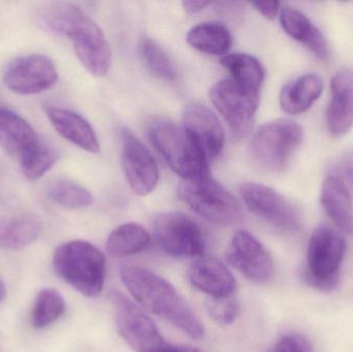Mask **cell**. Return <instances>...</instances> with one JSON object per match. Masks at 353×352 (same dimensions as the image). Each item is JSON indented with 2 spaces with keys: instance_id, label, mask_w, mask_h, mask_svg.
<instances>
[{
  "instance_id": "9c48e42d",
  "label": "cell",
  "mask_w": 353,
  "mask_h": 352,
  "mask_svg": "<svg viewBox=\"0 0 353 352\" xmlns=\"http://www.w3.org/2000/svg\"><path fill=\"white\" fill-rule=\"evenodd\" d=\"M153 231L161 249L174 258H201L205 254L203 231L187 215L161 213L155 217Z\"/></svg>"
},
{
  "instance_id": "30bf717a",
  "label": "cell",
  "mask_w": 353,
  "mask_h": 352,
  "mask_svg": "<svg viewBox=\"0 0 353 352\" xmlns=\"http://www.w3.org/2000/svg\"><path fill=\"white\" fill-rule=\"evenodd\" d=\"M120 336L137 352H159L167 344L150 318L119 291L111 293Z\"/></svg>"
},
{
  "instance_id": "e575fe53",
  "label": "cell",
  "mask_w": 353,
  "mask_h": 352,
  "mask_svg": "<svg viewBox=\"0 0 353 352\" xmlns=\"http://www.w3.org/2000/svg\"><path fill=\"white\" fill-rule=\"evenodd\" d=\"M211 4L212 2L201 1V0H186V1L182 2L183 8H184L185 12L190 14L201 12V10H205Z\"/></svg>"
},
{
  "instance_id": "8fae6325",
  "label": "cell",
  "mask_w": 353,
  "mask_h": 352,
  "mask_svg": "<svg viewBox=\"0 0 353 352\" xmlns=\"http://www.w3.org/2000/svg\"><path fill=\"white\" fill-rule=\"evenodd\" d=\"M241 196L247 209L269 225L285 231H296L302 227V216L296 205L270 186L245 183Z\"/></svg>"
},
{
  "instance_id": "d4e9b609",
  "label": "cell",
  "mask_w": 353,
  "mask_h": 352,
  "mask_svg": "<svg viewBox=\"0 0 353 352\" xmlns=\"http://www.w3.org/2000/svg\"><path fill=\"white\" fill-rule=\"evenodd\" d=\"M150 240V234L144 227L139 223H125L112 231L105 247L114 258H126L146 249Z\"/></svg>"
},
{
  "instance_id": "1f68e13d",
  "label": "cell",
  "mask_w": 353,
  "mask_h": 352,
  "mask_svg": "<svg viewBox=\"0 0 353 352\" xmlns=\"http://www.w3.org/2000/svg\"><path fill=\"white\" fill-rule=\"evenodd\" d=\"M329 176L339 180L353 198V154H345L332 165Z\"/></svg>"
},
{
  "instance_id": "4316f807",
  "label": "cell",
  "mask_w": 353,
  "mask_h": 352,
  "mask_svg": "<svg viewBox=\"0 0 353 352\" xmlns=\"http://www.w3.org/2000/svg\"><path fill=\"white\" fill-rule=\"evenodd\" d=\"M65 309V300L57 289H41L31 312V324L35 329L47 328L57 322Z\"/></svg>"
},
{
  "instance_id": "7c38bea8",
  "label": "cell",
  "mask_w": 353,
  "mask_h": 352,
  "mask_svg": "<svg viewBox=\"0 0 353 352\" xmlns=\"http://www.w3.org/2000/svg\"><path fill=\"white\" fill-rule=\"evenodd\" d=\"M57 81L55 64L50 58L39 54L14 60L3 74L6 86L21 95L39 94L51 89Z\"/></svg>"
},
{
  "instance_id": "7a4b0ae2",
  "label": "cell",
  "mask_w": 353,
  "mask_h": 352,
  "mask_svg": "<svg viewBox=\"0 0 353 352\" xmlns=\"http://www.w3.org/2000/svg\"><path fill=\"white\" fill-rule=\"evenodd\" d=\"M120 274L128 291L143 307L171 322L190 338H203V324L169 281L140 266L128 265Z\"/></svg>"
},
{
  "instance_id": "d6a6232c",
  "label": "cell",
  "mask_w": 353,
  "mask_h": 352,
  "mask_svg": "<svg viewBox=\"0 0 353 352\" xmlns=\"http://www.w3.org/2000/svg\"><path fill=\"white\" fill-rule=\"evenodd\" d=\"M272 352H312L310 343L301 335L290 334L282 337Z\"/></svg>"
},
{
  "instance_id": "484cf974",
  "label": "cell",
  "mask_w": 353,
  "mask_h": 352,
  "mask_svg": "<svg viewBox=\"0 0 353 352\" xmlns=\"http://www.w3.org/2000/svg\"><path fill=\"white\" fill-rule=\"evenodd\" d=\"M220 62L234 82L251 90H261L265 72L259 59L248 54L234 53L224 56Z\"/></svg>"
},
{
  "instance_id": "277c9868",
  "label": "cell",
  "mask_w": 353,
  "mask_h": 352,
  "mask_svg": "<svg viewBox=\"0 0 353 352\" xmlns=\"http://www.w3.org/2000/svg\"><path fill=\"white\" fill-rule=\"evenodd\" d=\"M149 136L157 152L184 180L210 175L209 161L201 147L185 130L167 119H157L149 125Z\"/></svg>"
},
{
  "instance_id": "52a82bcc",
  "label": "cell",
  "mask_w": 353,
  "mask_h": 352,
  "mask_svg": "<svg viewBox=\"0 0 353 352\" xmlns=\"http://www.w3.org/2000/svg\"><path fill=\"white\" fill-rule=\"evenodd\" d=\"M178 196L191 210L216 225H238L244 219L241 203L210 175L184 180L179 185Z\"/></svg>"
},
{
  "instance_id": "4fadbf2b",
  "label": "cell",
  "mask_w": 353,
  "mask_h": 352,
  "mask_svg": "<svg viewBox=\"0 0 353 352\" xmlns=\"http://www.w3.org/2000/svg\"><path fill=\"white\" fill-rule=\"evenodd\" d=\"M226 258L230 266L251 282L265 284L274 276V264L263 244L247 231H238L232 237Z\"/></svg>"
},
{
  "instance_id": "4dcf8cb0",
  "label": "cell",
  "mask_w": 353,
  "mask_h": 352,
  "mask_svg": "<svg viewBox=\"0 0 353 352\" xmlns=\"http://www.w3.org/2000/svg\"><path fill=\"white\" fill-rule=\"evenodd\" d=\"M209 309L212 318L225 326L234 324L240 314L238 302L230 299V297L225 299H214Z\"/></svg>"
},
{
  "instance_id": "f1b7e54d",
  "label": "cell",
  "mask_w": 353,
  "mask_h": 352,
  "mask_svg": "<svg viewBox=\"0 0 353 352\" xmlns=\"http://www.w3.org/2000/svg\"><path fill=\"white\" fill-rule=\"evenodd\" d=\"M140 52L147 68L161 80L173 82L176 78V70L169 54L150 39H144L140 43Z\"/></svg>"
},
{
  "instance_id": "d6986e66",
  "label": "cell",
  "mask_w": 353,
  "mask_h": 352,
  "mask_svg": "<svg viewBox=\"0 0 353 352\" xmlns=\"http://www.w3.org/2000/svg\"><path fill=\"white\" fill-rule=\"evenodd\" d=\"M279 16L282 28L292 39L302 43L319 59H327L329 55L327 39L306 14L285 6L280 10Z\"/></svg>"
},
{
  "instance_id": "8992f818",
  "label": "cell",
  "mask_w": 353,
  "mask_h": 352,
  "mask_svg": "<svg viewBox=\"0 0 353 352\" xmlns=\"http://www.w3.org/2000/svg\"><path fill=\"white\" fill-rule=\"evenodd\" d=\"M304 140V130L296 121L279 119L263 124L253 136V163L269 173H280L290 165Z\"/></svg>"
},
{
  "instance_id": "3957f363",
  "label": "cell",
  "mask_w": 353,
  "mask_h": 352,
  "mask_svg": "<svg viewBox=\"0 0 353 352\" xmlns=\"http://www.w3.org/2000/svg\"><path fill=\"white\" fill-rule=\"evenodd\" d=\"M56 274L87 298H97L103 289L105 258L89 242L76 240L58 246L52 260Z\"/></svg>"
},
{
  "instance_id": "5b68a950",
  "label": "cell",
  "mask_w": 353,
  "mask_h": 352,
  "mask_svg": "<svg viewBox=\"0 0 353 352\" xmlns=\"http://www.w3.org/2000/svg\"><path fill=\"white\" fill-rule=\"evenodd\" d=\"M345 253L343 236L333 227L319 225L309 240L305 282L317 291H334L339 284Z\"/></svg>"
},
{
  "instance_id": "2e32d148",
  "label": "cell",
  "mask_w": 353,
  "mask_h": 352,
  "mask_svg": "<svg viewBox=\"0 0 353 352\" xmlns=\"http://www.w3.org/2000/svg\"><path fill=\"white\" fill-rule=\"evenodd\" d=\"M332 99L327 112V130L335 138H341L353 126V70L342 68L331 82Z\"/></svg>"
},
{
  "instance_id": "836d02e7",
  "label": "cell",
  "mask_w": 353,
  "mask_h": 352,
  "mask_svg": "<svg viewBox=\"0 0 353 352\" xmlns=\"http://www.w3.org/2000/svg\"><path fill=\"white\" fill-rule=\"evenodd\" d=\"M251 6L263 14L265 18L274 20L280 14V3L278 1L252 2Z\"/></svg>"
},
{
  "instance_id": "5bb4252c",
  "label": "cell",
  "mask_w": 353,
  "mask_h": 352,
  "mask_svg": "<svg viewBox=\"0 0 353 352\" xmlns=\"http://www.w3.org/2000/svg\"><path fill=\"white\" fill-rule=\"evenodd\" d=\"M122 167L130 188L138 196L150 194L159 181V165L150 151L128 130L122 132Z\"/></svg>"
},
{
  "instance_id": "ba28073f",
  "label": "cell",
  "mask_w": 353,
  "mask_h": 352,
  "mask_svg": "<svg viewBox=\"0 0 353 352\" xmlns=\"http://www.w3.org/2000/svg\"><path fill=\"white\" fill-rule=\"evenodd\" d=\"M212 103L236 138H244L261 103V91L251 90L232 78L216 83L210 91Z\"/></svg>"
},
{
  "instance_id": "6da1fadb",
  "label": "cell",
  "mask_w": 353,
  "mask_h": 352,
  "mask_svg": "<svg viewBox=\"0 0 353 352\" xmlns=\"http://www.w3.org/2000/svg\"><path fill=\"white\" fill-rule=\"evenodd\" d=\"M43 28L70 39L77 57L93 76H105L112 49L101 27L79 6L68 2L46 4L37 14Z\"/></svg>"
},
{
  "instance_id": "603a6c76",
  "label": "cell",
  "mask_w": 353,
  "mask_h": 352,
  "mask_svg": "<svg viewBox=\"0 0 353 352\" xmlns=\"http://www.w3.org/2000/svg\"><path fill=\"white\" fill-rule=\"evenodd\" d=\"M41 233V222L32 215L17 217L0 215V248L24 249L34 243Z\"/></svg>"
},
{
  "instance_id": "f546056e",
  "label": "cell",
  "mask_w": 353,
  "mask_h": 352,
  "mask_svg": "<svg viewBox=\"0 0 353 352\" xmlns=\"http://www.w3.org/2000/svg\"><path fill=\"white\" fill-rule=\"evenodd\" d=\"M58 154L55 149L39 143L20 158L23 173L28 179L43 177L55 165Z\"/></svg>"
},
{
  "instance_id": "e0dca14e",
  "label": "cell",
  "mask_w": 353,
  "mask_h": 352,
  "mask_svg": "<svg viewBox=\"0 0 353 352\" xmlns=\"http://www.w3.org/2000/svg\"><path fill=\"white\" fill-rule=\"evenodd\" d=\"M191 284L213 299L232 297L236 291V279L230 269L213 256H201L188 271Z\"/></svg>"
},
{
  "instance_id": "ffe728a7",
  "label": "cell",
  "mask_w": 353,
  "mask_h": 352,
  "mask_svg": "<svg viewBox=\"0 0 353 352\" xmlns=\"http://www.w3.org/2000/svg\"><path fill=\"white\" fill-rule=\"evenodd\" d=\"M39 143L37 132L22 116L0 105V146L4 150L21 158Z\"/></svg>"
},
{
  "instance_id": "ac0fdd59",
  "label": "cell",
  "mask_w": 353,
  "mask_h": 352,
  "mask_svg": "<svg viewBox=\"0 0 353 352\" xmlns=\"http://www.w3.org/2000/svg\"><path fill=\"white\" fill-rule=\"evenodd\" d=\"M48 119L56 132L79 148L90 153L101 150L99 138L91 124L85 118L70 110L46 107Z\"/></svg>"
},
{
  "instance_id": "8d00e7d4",
  "label": "cell",
  "mask_w": 353,
  "mask_h": 352,
  "mask_svg": "<svg viewBox=\"0 0 353 352\" xmlns=\"http://www.w3.org/2000/svg\"><path fill=\"white\" fill-rule=\"evenodd\" d=\"M6 296V284H4L3 281L0 279V303L3 301L4 298Z\"/></svg>"
},
{
  "instance_id": "44dd1931",
  "label": "cell",
  "mask_w": 353,
  "mask_h": 352,
  "mask_svg": "<svg viewBox=\"0 0 353 352\" xmlns=\"http://www.w3.org/2000/svg\"><path fill=\"white\" fill-rule=\"evenodd\" d=\"M321 203L336 227L353 235L352 196L339 180L332 176L325 178L321 186Z\"/></svg>"
},
{
  "instance_id": "7402d4cb",
  "label": "cell",
  "mask_w": 353,
  "mask_h": 352,
  "mask_svg": "<svg viewBox=\"0 0 353 352\" xmlns=\"http://www.w3.org/2000/svg\"><path fill=\"white\" fill-rule=\"evenodd\" d=\"M323 90L321 76L315 74H302L283 87L280 93V105L290 115L305 113L316 103Z\"/></svg>"
},
{
  "instance_id": "9a60e30c",
  "label": "cell",
  "mask_w": 353,
  "mask_h": 352,
  "mask_svg": "<svg viewBox=\"0 0 353 352\" xmlns=\"http://www.w3.org/2000/svg\"><path fill=\"white\" fill-rule=\"evenodd\" d=\"M183 126L201 147L208 161L219 157L224 148V130L217 116L205 105L192 103L183 114Z\"/></svg>"
},
{
  "instance_id": "cb8c5ba5",
  "label": "cell",
  "mask_w": 353,
  "mask_h": 352,
  "mask_svg": "<svg viewBox=\"0 0 353 352\" xmlns=\"http://www.w3.org/2000/svg\"><path fill=\"white\" fill-rule=\"evenodd\" d=\"M187 43L201 53L223 55L232 47V37L224 25L205 22L192 27L187 33Z\"/></svg>"
},
{
  "instance_id": "d590c367",
  "label": "cell",
  "mask_w": 353,
  "mask_h": 352,
  "mask_svg": "<svg viewBox=\"0 0 353 352\" xmlns=\"http://www.w3.org/2000/svg\"><path fill=\"white\" fill-rule=\"evenodd\" d=\"M159 352H201L194 347L182 346V345H174L167 343Z\"/></svg>"
},
{
  "instance_id": "83f0119b",
  "label": "cell",
  "mask_w": 353,
  "mask_h": 352,
  "mask_svg": "<svg viewBox=\"0 0 353 352\" xmlns=\"http://www.w3.org/2000/svg\"><path fill=\"white\" fill-rule=\"evenodd\" d=\"M48 196L56 204L68 209L86 208L94 202L88 189L70 180H58L52 183Z\"/></svg>"
}]
</instances>
